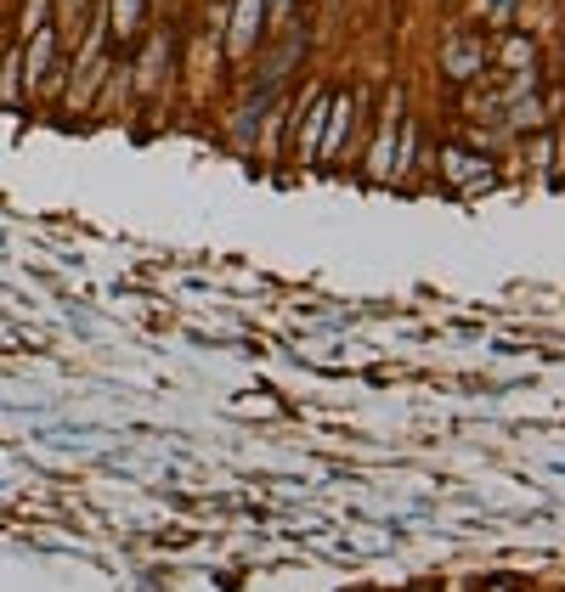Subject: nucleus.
I'll use <instances>...</instances> for the list:
<instances>
[{
	"label": "nucleus",
	"mask_w": 565,
	"mask_h": 592,
	"mask_svg": "<svg viewBox=\"0 0 565 592\" xmlns=\"http://www.w3.org/2000/svg\"><path fill=\"white\" fill-rule=\"evenodd\" d=\"M266 40V0H232V12H226V29H221V45H226V57L232 63H244L255 45Z\"/></svg>",
	"instance_id": "39448f33"
},
{
	"label": "nucleus",
	"mask_w": 565,
	"mask_h": 592,
	"mask_svg": "<svg viewBox=\"0 0 565 592\" xmlns=\"http://www.w3.org/2000/svg\"><path fill=\"white\" fill-rule=\"evenodd\" d=\"M141 18H148V0H108V40H141Z\"/></svg>",
	"instance_id": "9d476101"
},
{
	"label": "nucleus",
	"mask_w": 565,
	"mask_h": 592,
	"mask_svg": "<svg viewBox=\"0 0 565 592\" xmlns=\"http://www.w3.org/2000/svg\"><path fill=\"white\" fill-rule=\"evenodd\" d=\"M45 23H52V0H23V7H18V40L45 29Z\"/></svg>",
	"instance_id": "9b49d317"
},
{
	"label": "nucleus",
	"mask_w": 565,
	"mask_h": 592,
	"mask_svg": "<svg viewBox=\"0 0 565 592\" xmlns=\"http://www.w3.org/2000/svg\"><path fill=\"white\" fill-rule=\"evenodd\" d=\"M441 74H447L452 85H476V79L487 74V40H481V34H458L447 52H441Z\"/></svg>",
	"instance_id": "423d86ee"
},
{
	"label": "nucleus",
	"mask_w": 565,
	"mask_h": 592,
	"mask_svg": "<svg viewBox=\"0 0 565 592\" xmlns=\"http://www.w3.org/2000/svg\"><path fill=\"white\" fill-rule=\"evenodd\" d=\"M487 63H498V68H509V74L537 68V34H526V29H509V34H498V40L487 45Z\"/></svg>",
	"instance_id": "6e6552de"
},
{
	"label": "nucleus",
	"mask_w": 565,
	"mask_h": 592,
	"mask_svg": "<svg viewBox=\"0 0 565 592\" xmlns=\"http://www.w3.org/2000/svg\"><path fill=\"white\" fill-rule=\"evenodd\" d=\"M367 114V90L351 85V90H328V119H322V141H317V164H334L351 153V136Z\"/></svg>",
	"instance_id": "f257e3e1"
},
{
	"label": "nucleus",
	"mask_w": 565,
	"mask_h": 592,
	"mask_svg": "<svg viewBox=\"0 0 565 592\" xmlns=\"http://www.w3.org/2000/svg\"><path fill=\"white\" fill-rule=\"evenodd\" d=\"M0 103H7V108H23V103H29V79H23V52H18V40L0 45Z\"/></svg>",
	"instance_id": "1a4fd4ad"
},
{
	"label": "nucleus",
	"mask_w": 565,
	"mask_h": 592,
	"mask_svg": "<svg viewBox=\"0 0 565 592\" xmlns=\"http://www.w3.org/2000/svg\"><path fill=\"white\" fill-rule=\"evenodd\" d=\"M322 119H328V90L322 85H311L306 96H295V125H289V147H282L295 164H317Z\"/></svg>",
	"instance_id": "20e7f679"
},
{
	"label": "nucleus",
	"mask_w": 565,
	"mask_h": 592,
	"mask_svg": "<svg viewBox=\"0 0 565 592\" xmlns=\"http://www.w3.org/2000/svg\"><path fill=\"white\" fill-rule=\"evenodd\" d=\"M436 170H441V186H452L458 197H469V192H487V186L498 181L492 153H476V147H452V141L436 153Z\"/></svg>",
	"instance_id": "f03ea898"
},
{
	"label": "nucleus",
	"mask_w": 565,
	"mask_h": 592,
	"mask_svg": "<svg viewBox=\"0 0 565 592\" xmlns=\"http://www.w3.org/2000/svg\"><path fill=\"white\" fill-rule=\"evenodd\" d=\"M130 74H125V85H136L141 96H153L159 85H164V74H170V34H148V45H141V57L136 63H125Z\"/></svg>",
	"instance_id": "0eeeda50"
},
{
	"label": "nucleus",
	"mask_w": 565,
	"mask_h": 592,
	"mask_svg": "<svg viewBox=\"0 0 565 592\" xmlns=\"http://www.w3.org/2000/svg\"><path fill=\"white\" fill-rule=\"evenodd\" d=\"M52 12H63V18H79V12H85V0H52Z\"/></svg>",
	"instance_id": "f8f14e48"
},
{
	"label": "nucleus",
	"mask_w": 565,
	"mask_h": 592,
	"mask_svg": "<svg viewBox=\"0 0 565 592\" xmlns=\"http://www.w3.org/2000/svg\"><path fill=\"white\" fill-rule=\"evenodd\" d=\"M402 119H407V96L391 90L385 103H380V114H373V147H367V159H362V175H367V181H380V186L391 181V147H396Z\"/></svg>",
	"instance_id": "7ed1b4c3"
}]
</instances>
